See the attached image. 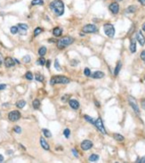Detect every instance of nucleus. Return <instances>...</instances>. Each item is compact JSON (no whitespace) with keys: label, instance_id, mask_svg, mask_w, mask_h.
Returning a JSON list of instances; mask_svg holds the SVG:
<instances>
[{"label":"nucleus","instance_id":"nucleus-1","mask_svg":"<svg viewBox=\"0 0 145 163\" xmlns=\"http://www.w3.org/2000/svg\"><path fill=\"white\" fill-rule=\"evenodd\" d=\"M51 10L57 16H61L64 14V4L61 0H54L50 4Z\"/></svg>","mask_w":145,"mask_h":163},{"label":"nucleus","instance_id":"nucleus-2","mask_svg":"<svg viewBox=\"0 0 145 163\" xmlns=\"http://www.w3.org/2000/svg\"><path fill=\"white\" fill-rule=\"evenodd\" d=\"M74 42V39L73 37H63L60 38L59 40L57 41V47L59 49H63V48L67 47L68 46L71 45Z\"/></svg>","mask_w":145,"mask_h":163},{"label":"nucleus","instance_id":"nucleus-3","mask_svg":"<svg viewBox=\"0 0 145 163\" xmlns=\"http://www.w3.org/2000/svg\"><path fill=\"white\" fill-rule=\"evenodd\" d=\"M68 83H70V79L64 76H54L50 80V84L52 86L54 84H68Z\"/></svg>","mask_w":145,"mask_h":163},{"label":"nucleus","instance_id":"nucleus-4","mask_svg":"<svg viewBox=\"0 0 145 163\" xmlns=\"http://www.w3.org/2000/svg\"><path fill=\"white\" fill-rule=\"evenodd\" d=\"M103 30H104L105 34L109 37H113L115 35V28L110 23H106L103 25Z\"/></svg>","mask_w":145,"mask_h":163},{"label":"nucleus","instance_id":"nucleus-5","mask_svg":"<svg viewBox=\"0 0 145 163\" xmlns=\"http://www.w3.org/2000/svg\"><path fill=\"white\" fill-rule=\"evenodd\" d=\"M94 125L97 127V129L101 133V134L106 135V133L107 132H106V130H105L104 126H103V123H102V119H101V118H98V119L95 121V124H94Z\"/></svg>","mask_w":145,"mask_h":163},{"label":"nucleus","instance_id":"nucleus-6","mask_svg":"<svg viewBox=\"0 0 145 163\" xmlns=\"http://www.w3.org/2000/svg\"><path fill=\"white\" fill-rule=\"evenodd\" d=\"M82 31H84L85 33H95V32H97L98 29L94 24H87L83 27Z\"/></svg>","mask_w":145,"mask_h":163},{"label":"nucleus","instance_id":"nucleus-7","mask_svg":"<svg viewBox=\"0 0 145 163\" xmlns=\"http://www.w3.org/2000/svg\"><path fill=\"white\" fill-rule=\"evenodd\" d=\"M128 102H129V104H130L131 107L133 108V110L139 115V114H140V110H139L138 104H137V102H136V100H135L133 96H128Z\"/></svg>","mask_w":145,"mask_h":163},{"label":"nucleus","instance_id":"nucleus-8","mask_svg":"<svg viewBox=\"0 0 145 163\" xmlns=\"http://www.w3.org/2000/svg\"><path fill=\"white\" fill-rule=\"evenodd\" d=\"M20 118V113L18 111H13V112H11L8 114V119H9V120L13 121V122L17 121Z\"/></svg>","mask_w":145,"mask_h":163},{"label":"nucleus","instance_id":"nucleus-9","mask_svg":"<svg viewBox=\"0 0 145 163\" xmlns=\"http://www.w3.org/2000/svg\"><path fill=\"white\" fill-rule=\"evenodd\" d=\"M80 146L81 149L83 150V151H88V150L91 149L92 147H93V143L90 140H85V141H83L81 143Z\"/></svg>","mask_w":145,"mask_h":163},{"label":"nucleus","instance_id":"nucleus-10","mask_svg":"<svg viewBox=\"0 0 145 163\" xmlns=\"http://www.w3.org/2000/svg\"><path fill=\"white\" fill-rule=\"evenodd\" d=\"M18 32L20 33V35H26L27 33V31H28V25L27 24H24V23H19L18 24Z\"/></svg>","mask_w":145,"mask_h":163},{"label":"nucleus","instance_id":"nucleus-11","mask_svg":"<svg viewBox=\"0 0 145 163\" xmlns=\"http://www.w3.org/2000/svg\"><path fill=\"white\" fill-rule=\"evenodd\" d=\"M109 8H110V11L114 14H118V12H119V5H118V4L116 3V2L110 4V6H109Z\"/></svg>","mask_w":145,"mask_h":163},{"label":"nucleus","instance_id":"nucleus-12","mask_svg":"<svg viewBox=\"0 0 145 163\" xmlns=\"http://www.w3.org/2000/svg\"><path fill=\"white\" fill-rule=\"evenodd\" d=\"M136 39L138 41L141 46H144L145 44V37L142 35V33L141 31H138L136 33Z\"/></svg>","mask_w":145,"mask_h":163},{"label":"nucleus","instance_id":"nucleus-13","mask_svg":"<svg viewBox=\"0 0 145 163\" xmlns=\"http://www.w3.org/2000/svg\"><path fill=\"white\" fill-rule=\"evenodd\" d=\"M14 64H15V61H14L13 58L11 57L5 58V65L6 68H11V67L14 66Z\"/></svg>","mask_w":145,"mask_h":163},{"label":"nucleus","instance_id":"nucleus-14","mask_svg":"<svg viewBox=\"0 0 145 163\" xmlns=\"http://www.w3.org/2000/svg\"><path fill=\"white\" fill-rule=\"evenodd\" d=\"M69 104L70 106L72 109H74V110H78L79 108V102L77 101V100H75V99H71L69 101Z\"/></svg>","mask_w":145,"mask_h":163},{"label":"nucleus","instance_id":"nucleus-15","mask_svg":"<svg viewBox=\"0 0 145 163\" xmlns=\"http://www.w3.org/2000/svg\"><path fill=\"white\" fill-rule=\"evenodd\" d=\"M40 144H41V146L43 147V149L46 150V151H48V150L50 149L49 144L47 143V142L45 141V139L44 137H40Z\"/></svg>","mask_w":145,"mask_h":163},{"label":"nucleus","instance_id":"nucleus-16","mask_svg":"<svg viewBox=\"0 0 145 163\" xmlns=\"http://www.w3.org/2000/svg\"><path fill=\"white\" fill-rule=\"evenodd\" d=\"M53 34H54L55 37H60V36L62 34V30L59 27L54 28V30H53Z\"/></svg>","mask_w":145,"mask_h":163},{"label":"nucleus","instance_id":"nucleus-17","mask_svg":"<svg viewBox=\"0 0 145 163\" xmlns=\"http://www.w3.org/2000/svg\"><path fill=\"white\" fill-rule=\"evenodd\" d=\"M130 51H131V53H135V52H136V42H135V38H132V40H131Z\"/></svg>","mask_w":145,"mask_h":163},{"label":"nucleus","instance_id":"nucleus-18","mask_svg":"<svg viewBox=\"0 0 145 163\" xmlns=\"http://www.w3.org/2000/svg\"><path fill=\"white\" fill-rule=\"evenodd\" d=\"M92 77L94 78H102L104 77V73L102 71H95L94 74L92 75Z\"/></svg>","mask_w":145,"mask_h":163},{"label":"nucleus","instance_id":"nucleus-19","mask_svg":"<svg viewBox=\"0 0 145 163\" xmlns=\"http://www.w3.org/2000/svg\"><path fill=\"white\" fill-rule=\"evenodd\" d=\"M113 137H114V139L116 141H118V142H122V141H124V139H125V137L123 136H121V135H119V134H114Z\"/></svg>","mask_w":145,"mask_h":163},{"label":"nucleus","instance_id":"nucleus-20","mask_svg":"<svg viewBox=\"0 0 145 163\" xmlns=\"http://www.w3.org/2000/svg\"><path fill=\"white\" fill-rule=\"evenodd\" d=\"M136 9H137V7L135 6V5H130V6H128L125 9V12L128 13V14H131V13H135Z\"/></svg>","mask_w":145,"mask_h":163},{"label":"nucleus","instance_id":"nucleus-21","mask_svg":"<svg viewBox=\"0 0 145 163\" xmlns=\"http://www.w3.org/2000/svg\"><path fill=\"white\" fill-rule=\"evenodd\" d=\"M99 160V155L97 154H92L91 156L89 157V161L91 162H96Z\"/></svg>","mask_w":145,"mask_h":163},{"label":"nucleus","instance_id":"nucleus-22","mask_svg":"<svg viewBox=\"0 0 145 163\" xmlns=\"http://www.w3.org/2000/svg\"><path fill=\"white\" fill-rule=\"evenodd\" d=\"M45 54H46V47H45V46H42V47L39 48V50H38V54L40 55L41 57H43Z\"/></svg>","mask_w":145,"mask_h":163},{"label":"nucleus","instance_id":"nucleus-23","mask_svg":"<svg viewBox=\"0 0 145 163\" xmlns=\"http://www.w3.org/2000/svg\"><path fill=\"white\" fill-rule=\"evenodd\" d=\"M31 5H44V1L43 0H32L31 1Z\"/></svg>","mask_w":145,"mask_h":163},{"label":"nucleus","instance_id":"nucleus-24","mask_svg":"<svg viewBox=\"0 0 145 163\" xmlns=\"http://www.w3.org/2000/svg\"><path fill=\"white\" fill-rule=\"evenodd\" d=\"M121 66H122V63L119 61L118 64H117V66H116V69H115V71H114L115 76H118V73L120 71V69H121Z\"/></svg>","mask_w":145,"mask_h":163},{"label":"nucleus","instance_id":"nucleus-25","mask_svg":"<svg viewBox=\"0 0 145 163\" xmlns=\"http://www.w3.org/2000/svg\"><path fill=\"white\" fill-rule=\"evenodd\" d=\"M25 105H26V102L23 101V100H20V101H18V102H16V106L20 109L23 108Z\"/></svg>","mask_w":145,"mask_h":163},{"label":"nucleus","instance_id":"nucleus-26","mask_svg":"<svg viewBox=\"0 0 145 163\" xmlns=\"http://www.w3.org/2000/svg\"><path fill=\"white\" fill-rule=\"evenodd\" d=\"M32 105H33V108L37 110V109L40 107V102H39V100H37V99H35L33 101V103H32Z\"/></svg>","mask_w":145,"mask_h":163},{"label":"nucleus","instance_id":"nucleus-27","mask_svg":"<svg viewBox=\"0 0 145 163\" xmlns=\"http://www.w3.org/2000/svg\"><path fill=\"white\" fill-rule=\"evenodd\" d=\"M42 131H43V134H44V136H45V137L50 138L51 136H52V134H51V132L48 130V129H43Z\"/></svg>","mask_w":145,"mask_h":163},{"label":"nucleus","instance_id":"nucleus-28","mask_svg":"<svg viewBox=\"0 0 145 163\" xmlns=\"http://www.w3.org/2000/svg\"><path fill=\"white\" fill-rule=\"evenodd\" d=\"M35 78H36V80L37 81H39V82H43L44 81V76L41 74H37L35 76Z\"/></svg>","mask_w":145,"mask_h":163},{"label":"nucleus","instance_id":"nucleus-29","mask_svg":"<svg viewBox=\"0 0 145 163\" xmlns=\"http://www.w3.org/2000/svg\"><path fill=\"white\" fill-rule=\"evenodd\" d=\"M54 68L56 69V71H61V66H60V64H59V61H58L57 59H56L55 61H54Z\"/></svg>","mask_w":145,"mask_h":163},{"label":"nucleus","instance_id":"nucleus-30","mask_svg":"<svg viewBox=\"0 0 145 163\" xmlns=\"http://www.w3.org/2000/svg\"><path fill=\"white\" fill-rule=\"evenodd\" d=\"M84 118H85V119L86 121L92 123V124H95V120H94V119H93L92 117H89V116H87V115H85Z\"/></svg>","mask_w":145,"mask_h":163},{"label":"nucleus","instance_id":"nucleus-31","mask_svg":"<svg viewBox=\"0 0 145 163\" xmlns=\"http://www.w3.org/2000/svg\"><path fill=\"white\" fill-rule=\"evenodd\" d=\"M25 78L29 79V80H32L33 79V74L31 73L30 71H28L26 74H25Z\"/></svg>","mask_w":145,"mask_h":163},{"label":"nucleus","instance_id":"nucleus-32","mask_svg":"<svg viewBox=\"0 0 145 163\" xmlns=\"http://www.w3.org/2000/svg\"><path fill=\"white\" fill-rule=\"evenodd\" d=\"M42 31H43V30H42L41 28H37V29L34 31V36H35V37H37V35L40 34Z\"/></svg>","mask_w":145,"mask_h":163},{"label":"nucleus","instance_id":"nucleus-33","mask_svg":"<svg viewBox=\"0 0 145 163\" xmlns=\"http://www.w3.org/2000/svg\"><path fill=\"white\" fill-rule=\"evenodd\" d=\"M22 61H23V62H25V63H29V62L31 61L30 56V55H26V56H24V57L22 58Z\"/></svg>","mask_w":145,"mask_h":163},{"label":"nucleus","instance_id":"nucleus-34","mask_svg":"<svg viewBox=\"0 0 145 163\" xmlns=\"http://www.w3.org/2000/svg\"><path fill=\"white\" fill-rule=\"evenodd\" d=\"M63 135H64V136L66 138H69L70 136V130L69 128H66L64 130V132H63Z\"/></svg>","mask_w":145,"mask_h":163},{"label":"nucleus","instance_id":"nucleus-35","mask_svg":"<svg viewBox=\"0 0 145 163\" xmlns=\"http://www.w3.org/2000/svg\"><path fill=\"white\" fill-rule=\"evenodd\" d=\"M10 31L12 34H16V33H18V28L16 26H13V27H11Z\"/></svg>","mask_w":145,"mask_h":163},{"label":"nucleus","instance_id":"nucleus-36","mask_svg":"<svg viewBox=\"0 0 145 163\" xmlns=\"http://www.w3.org/2000/svg\"><path fill=\"white\" fill-rule=\"evenodd\" d=\"M37 64H39V65H44L45 63V60L43 57H41L40 59H38V60H37Z\"/></svg>","mask_w":145,"mask_h":163},{"label":"nucleus","instance_id":"nucleus-37","mask_svg":"<svg viewBox=\"0 0 145 163\" xmlns=\"http://www.w3.org/2000/svg\"><path fill=\"white\" fill-rule=\"evenodd\" d=\"M84 73H85V75L86 77L91 76V71H90V69L85 68V71H84Z\"/></svg>","mask_w":145,"mask_h":163},{"label":"nucleus","instance_id":"nucleus-38","mask_svg":"<svg viewBox=\"0 0 145 163\" xmlns=\"http://www.w3.org/2000/svg\"><path fill=\"white\" fill-rule=\"evenodd\" d=\"M14 132L17 133V134H20V133H21V128H20V127H18V126L14 127Z\"/></svg>","mask_w":145,"mask_h":163},{"label":"nucleus","instance_id":"nucleus-39","mask_svg":"<svg viewBox=\"0 0 145 163\" xmlns=\"http://www.w3.org/2000/svg\"><path fill=\"white\" fill-rule=\"evenodd\" d=\"M141 59H142V61H145V50H144V51H142V53H141Z\"/></svg>","mask_w":145,"mask_h":163},{"label":"nucleus","instance_id":"nucleus-40","mask_svg":"<svg viewBox=\"0 0 145 163\" xmlns=\"http://www.w3.org/2000/svg\"><path fill=\"white\" fill-rule=\"evenodd\" d=\"M6 88V85L5 84H0V90H4Z\"/></svg>","mask_w":145,"mask_h":163},{"label":"nucleus","instance_id":"nucleus-41","mask_svg":"<svg viewBox=\"0 0 145 163\" xmlns=\"http://www.w3.org/2000/svg\"><path fill=\"white\" fill-rule=\"evenodd\" d=\"M136 162H141V163H145V157H142L141 160H137Z\"/></svg>","mask_w":145,"mask_h":163},{"label":"nucleus","instance_id":"nucleus-42","mask_svg":"<svg viewBox=\"0 0 145 163\" xmlns=\"http://www.w3.org/2000/svg\"><path fill=\"white\" fill-rule=\"evenodd\" d=\"M142 107L143 110H145V99H142Z\"/></svg>","mask_w":145,"mask_h":163},{"label":"nucleus","instance_id":"nucleus-43","mask_svg":"<svg viewBox=\"0 0 145 163\" xmlns=\"http://www.w3.org/2000/svg\"><path fill=\"white\" fill-rule=\"evenodd\" d=\"M3 61H4L3 55H2V54L0 53V66H1V64H2V62H3Z\"/></svg>","mask_w":145,"mask_h":163},{"label":"nucleus","instance_id":"nucleus-44","mask_svg":"<svg viewBox=\"0 0 145 163\" xmlns=\"http://www.w3.org/2000/svg\"><path fill=\"white\" fill-rule=\"evenodd\" d=\"M72 153H73V154H74V156H76V157H78V152L76 151V150H72Z\"/></svg>","mask_w":145,"mask_h":163},{"label":"nucleus","instance_id":"nucleus-45","mask_svg":"<svg viewBox=\"0 0 145 163\" xmlns=\"http://www.w3.org/2000/svg\"><path fill=\"white\" fill-rule=\"evenodd\" d=\"M50 63H51V61L50 60H47V61H46V67H47V68L50 67Z\"/></svg>","mask_w":145,"mask_h":163},{"label":"nucleus","instance_id":"nucleus-46","mask_svg":"<svg viewBox=\"0 0 145 163\" xmlns=\"http://www.w3.org/2000/svg\"><path fill=\"white\" fill-rule=\"evenodd\" d=\"M3 161H4V157L0 154V163H2Z\"/></svg>","mask_w":145,"mask_h":163},{"label":"nucleus","instance_id":"nucleus-47","mask_svg":"<svg viewBox=\"0 0 145 163\" xmlns=\"http://www.w3.org/2000/svg\"><path fill=\"white\" fill-rule=\"evenodd\" d=\"M139 2L142 4V5H145V0H139Z\"/></svg>","mask_w":145,"mask_h":163},{"label":"nucleus","instance_id":"nucleus-48","mask_svg":"<svg viewBox=\"0 0 145 163\" xmlns=\"http://www.w3.org/2000/svg\"><path fill=\"white\" fill-rule=\"evenodd\" d=\"M142 30H143V31H145V22L143 23V25H142Z\"/></svg>","mask_w":145,"mask_h":163},{"label":"nucleus","instance_id":"nucleus-49","mask_svg":"<svg viewBox=\"0 0 145 163\" xmlns=\"http://www.w3.org/2000/svg\"><path fill=\"white\" fill-rule=\"evenodd\" d=\"M118 1H122V0H118Z\"/></svg>","mask_w":145,"mask_h":163}]
</instances>
